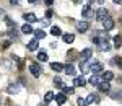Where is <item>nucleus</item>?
Returning <instances> with one entry per match:
<instances>
[{
  "instance_id": "obj_27",
  "label": "nucleus",
  "mask_w": 122,
  "mask_h": 106,
  "mask_svg": "<svg viewBox=\"0 0 122 106\" xmlns=\"http://www.w3.org/2000/svg\"><path fill=\"white\" fill-rule=\"evenodd\" d=\"M38 60H39V62H46V60H47V54H46V51H42V49H41V51L38 52Z\"/></svg>"
},
{
  "instance_id": "obj_40",
  "label": "nucleus",
  "mask_w": 122,
  "mask_h": 106,
  "mask_svg": "<svg viewBox=\"0 0 122 106\" xmlns=\"http://www.w3.org/2000/svg\"><path fill=\"white\" fill-rule=\"evenodd\" d=\"M72 2H73V3H80L81 0H72Z\"/></svg>"
},
{
  "instance_id": "obj_8",
  "label": "nucleus",
  "mask_w": 122,
  "mask_h": 106,
  "mask_svg": "<svg viewBox=\"0 0 122 106\" xmlns=\"http://www.w3.org/2000/svg\"><path fill=\"white\" fill-rule=\"evenodd\" d=\"M88 28H90V23L88 21H78L76 23V31L78 33H86Z\"/></svg>"
},
{
  "instance_id": "obj_44",
  "label": "nucleus",
  "mask_w": 122,
  "mask_h": 106,
  "mask_svg": "<svg viewBox=\"0 0 122 106\" xmlns=\"http://www.w3.org/2000/svg\"><path fill=\"white\" fill-rule=\"evenodd\" d=\"M0 106H2V105H0Z\"/></svg>"
},
{
  "instance_id": "obj_36",
  "label": "nucleus",
  "mask_w": 122,
  "mask_h": 106,
  "mask_svg": "<svg viewBox=\"0 0 122 106\" xmlns=\"http://www.w3.org/2000/svg\"><path fill=\"white\" fill-rule=\"evenodd\" d=\"M10 3H13V5H18L20 0H10Z\"/></svg>"
},
{
  "instance_id": "obj_9",
  "label": "nucleus",
  "mask_w": 122,
  "mask_h": 106,
  "mask_svg": "<svg viewBox=\"0 0 122 106\" xmlns=\"http://www.w3.org/2000/svg\"><path fill=\"white\" fill-rule=\"evenodd\" d=\"M88 83V80L83 77V75H80V77H75L73 78V87H85Z\"/></svg>"
},
{
  "instance_id": "obj_12",
  "label": "nucleus",
  "mask_w": 122,
  "mask_h": 106,
  "mask_svg": "<svg viewBox=\"0 0 122 106\" xmlns=\"http://www.w3.org/2000/svg\"><path fill=\"white\" fill-rule=\"evenodd\" d=\"M103 28L104 31H111V29H114V20L112 18H107L103 21Z\"/></svg>"
},
{
  "instance_id": "obj_1",
  "label": "nucleus",
  "mask_w": 122,
  "mask_h": 106,
  "mask_svg": "<svg viewBox=\"0 0 122 106\" xmlns=\"http://www.w3.org/2000/svg\"><path fill=\"white\" fill-rule=\"evenodd\" d=\"M29 72H31V75H33L34 78H39V77H41V72H42V69H41V65H39V64L33 62V64L29 65Z\"/></svg>"
},
{
  "instance_id": "obj_25",
  "label": "nucleus",
  "mask_w": 122,
  "mask_h": 106,
  "mask_svg": "<svg viewBox=\"0 0 122 106\" xmlns=\"http://www.w3.org/2000/svg\"><path fill=\"white\" fill-rule=\"evenodd\" d=\"M98 48L101 49V51H109V49H111V46H109L107 39H103V41L99 42V46H98Z\"/></svg>"
},
{
  "instance_id": "obj_23",
  "label": "nucleus",
  "mask_w": 122,
  "mask_h": 106,
  "mask_svg": "<svg viewBox=\"0 0 122 106\" xmlns=\"http://www.w3.org/2000/svg\"><path fill=\"white\" fill-rule=\"evenodd\" d=\"M8 38H10V41L18 39V31H16L15 28H10V29H8Z\"/></svg>"
},
{
  "instance_id": "obj_5",
  "label": "nucleus",
  "mask_w": 122,
  "mask_h": 106,
  "mask_svg": "<svg viewBox=\"0 0 122 106\" xmlns=\"http://www.w3.org/2000/svg\"><path fill=\"white\" fill-rule=\"evenodd\" d=\"M78 52H76L75 49H70V51H67V54H65V59H67V62L68 64H72L73 60H76V59H80V56H76Z\"/></svg>"
},
{
  "instance_id": "obj_31",
  "label": "nucleus",
  "mask_w": 122,
  "mask_h": 106,
  "mask_svg": "<svg viewBox=\"0 0 122 106\" xmlns=\"http://www.w3.org/2000/svg\"><path fill=\"white\" fill-rule=\"evenodd\" d=\"M52 100H56V95H54L52 91H47L46 95H44V101H46V103H51Z\"/></svg>"
},
{
  "instance_id": "obj_30",
  "label": "nucleus",
  "mask_w": 122,
  "mask_h": 106,
  "mask_svg": "<svg viewBox=\"0 0 122 106\" xmlns=\"http://www.w3.org/2000/svg\"><path fill=\"white\" fill-rule=\"evenodd\" d=\"M34 38L36 39H44L46 38V33L42 29H34Z\"/></svg>"
},
{
  "instance_id": "obj_41",
  "label": "nucleus",
  "mask_w": 122,
  "mask_h": 106,
  "mask_svg": "<svg viewBox=\"0 0 122 106\" xmlns=\"http://www.w3.org/2000/svg\"><path fill=\"white\" fill-rule=\"evenodd\" d=\"M0 15H2V16H3V15H5V11H3V10H0Z\"/></svg>"
},
{
  "instance_id": "obj_37",
  "label": "nucleus",
  "mask_w": 122,
  "mask_h": 106,
  "mask_svg": "<svg viewBox=\"0 0 122 106\" xmlns=\"http://www.w3.org/2000/svg\"><path fill=\"white\" fill-rule=\"evenodd\" d=\"M114 3H116V5H122V0H112Z\"/></svg>"
},
{
  "instance_id": "obj_21",
  "label": "nucleus",
  "mask_w": 122,
  "mask_h": 106,
  "mask_svg": "<svg viewBox=\"0 0 122 106\" xmlns=\"http://www.w3.org/2000/svg\"><path fill=\"white\" fill-rule=\"evenodd\" d=\"M39 46V39H33V41H29V44H28V51H36Z\"/></svg>"
},
{
  "instance_id": "obj_39",
  "label": "nucleus",
  "mask_w": 122,
  "mask_h": 106,
  "mask_svg": "<svg viewBox=\"0 0 122 106\" xmlns=\"http://www.w3.org/2000/svg\"><path fill=\"white\" fill-rule=\"evenodd\" d=\"M29 3H38V0H28Z\"/></svg>"
},
{
  "instance_id": "obj_3",
  "label": "nucleus",
  "mask_w": 122,
  "mask_h": 106,
  "mask_svg": "<svg viewBox=\"0 0 122 106\" xmlns=\"http://www.w3.org/2000/svg\"><path fill=\"white\" fill-rule=\"evenodd\" d=\"M81 15H83L86 20H90V18H93L94 15H96V11L91 8V5H85L83 10H81Z\"/></svg>"
},
{
  "instance_id": "obj_24",
  "label": "nucleus",
  "mask_w": 122,
  "mask_h": 106,
  "mask_svg": "<svg viewBox=\"0 0 122 106\" xmlns=\"http://www.w3.org/2000/svg\"><path fill=\"white\" fill-rule=\"evenodd\" d=\"M114 78V74L111 72V70H106V72H103V80L104 82H111Z\"/></svg>"
},
{
  "instance_id": "obj_18",
  "label": "nucleus",
  "mask_w": 122,
  "mask_h": 106,
  "mask_svg": "<svg viewBox=\"0 0 122 106\" xmlns=\"http://www.w3.org/2000/svg\"><path fill=\"white\" fill-rule=\"evenodd\" d=\"M51 69H52L54 72H62V70L65 69V65L60 64V62H52V64H51Z\"/></svg>"
},
{
  "instance_id": "obj_26",
  "label": "nucleus",
  "mask_w": 122,
  "mask_h": 106,
  "mask_svg": "<svg viewBox=\"0 0 122 106\" xmlns=\"http://www.w3.org/2000/svg\"><path fill=\"white\" fill-rule=\"evenodd\" d=\"M51 34L52 36H62V29L59 26H51Z\"/></svg>"
},
{
  "instance_id": "obj_42",
  "label": "nucleus",
  "mask_w": 122,
  "mask_h": 106,
  "mask_svg": "<svg viewBox=\"0 0 122 106\" xmlns=\"http://www.w3.org/2000/svg\"><path fill=\"white\" fill-rule=\"evenodd\" d=\"M0 105H2V98H0Z\"/></svg>"
},
{
  "instance_id": "obj_20",
  "label": "nucleus",
  "mask_w": 122,
  "mask_h": 106,
  "mask_svg": "<svg viewBox=\"0 0 122 106\" xmlns=\"http://www.w3.org/2000/svg\"><path fill=\"white\" fill-rule=\"evenodd\" d=\"M64 72H65L67 75H75V72H76V69L72 65V64H67L65 69H64Z\"/></svg>"
},
{
  "instance_id": "obj_13",
  "label": "nucleus",
  "mask_w": 122,
  "mask_h": 106,
  "mask_svg": "<svg viewBox=\"0 0 122 106\" xmlns=\"http://www.w3.org/2000/svg\"><path fill=\"white\" fill-rule=\"evenodd\" d=\"M23 20H25L26 23H36V21H38V16H36L34 13H25V15H23Z\"/></svg>"
},
{
  "instance_id": "obj_17",
  "label": "nucleus",
  "mask_w": 122,
  "mask_h": 106,
  "mask_svg": "<svg viewBox=\"0 0 122 106\" xmlns=\"http://www.w3.org/2000/svg\"><path fill=\"white\" fill-rule=\"evenodd\" d=\"M21 33H25V34H31V33H34V28L31 26V23H25V25L21 26Z\"/></svg>"
},
{
  "instance_id": "obj_29",
  "label": "nucleus",
  "mask_w": 122,
  "mask_h": 106,
  "mask_svg": "<svg viewBox=\"0 0 122 106\" xmlns=\"http://www.w3.org/2000/svg\"><path fill=\"white\" fill-rule=\"evenodd\" d=\"M111 64H112V65H116V67H122V59L119 57V56H116V57L111 59Z\"/></svg>"
},
{
  "instance_id": "obj_6",
  "label": "nucleus",
  "mask_w": 122,
  "mask_h": 106,
  "mask_svg": "<svg viewBox=\"0 0 122 106\" xmlns=\"http://www.w3.org/2000/svg\"><path fill=\"white\" fill-rule=\"evenodd\" d=\"M109 96L112 98L114 101H119V103H122V90H119V88L111 90V91H109Z\"/></svg>"
},
{
  "instance_id": "obj_7",
  "label": "nucleus",
  "mask_w": 122,
  "mask_h": 106,
  "mask_svg": "<svg viewBox=\"0 0 122 106\" xmlns=\"http://www.w3.org/2000/svg\"><path fill=\"white\" fill-rule=\"evenodd\" d=\"M90 70H91V74H99V72L103 70L101 62H98V60H91V64H90Z\"/></svg>"
},
{
  "instance_id": "obj_35",
  "label": "nucleus",
  "mask_w": 122,
  "mask_h": 106,
  "mask_svg": "<svg viewBox=\"0 0 122 106\" xmlns=\"http://www.w3.org/2000/svg\"><path fill=\"white\" fill-rule=\"evenodd\" d=\"M44 3H46L47 7H51V5H54V0H44Z\"/></svg>"
},
{
  "instance_id": "obj_16",
  "label": "nucleus",
  "mask_w": 122,
  "mask_h": 106,
  "mask_svg": "<svg viewBox=\"0 0 122 106\" xmlns=\"http://www.w3.org/2000/svg\"><path fill=\"white\" fill-rule=\"evenodd\" d=\"M67 101V95L65 93H56V103L59 106H62Z\"/></svg>"
},
{
  "instance_id": "obj_4",
  "label": "nucleus",
  "mask_w": 122,
  "mask_h": 106,
  "mask_svg": "<svg viewBox=\"0 0 122 106\" xmlns=\"http://www.w3.org/2000/svg\"><path fill=\"white\" fill-rule=\"evenodd\" d=\"M107 18H111L107 8H99L96 11V20H98V21H104V20H107Z\"/></svg>"
},
{
  "instance_id": "obj_32",
  "label": "nucleus",
  "mask_w": 122,
  "mask_h": 106,
  "mask_svg": "<svg viewBox=\"0 0 122 106\" xmlns=\"http://www.w3.org/2000/svg\"><path fill=\"white\" fill-rule=\"evenodd\" d=\"M64 93L65 95H73L75 93V87H64Z\"/></svg>"
},
{
  "instance_id": "obj_28",
  "label": "nucleus",
  "mask_w": 122,
  "mask_h": 106,
  "mask_svg": "<svg viewBox=\"0 0 122 106\" xmlns=\"http://www.w3.org/2000/svg\"><path fill=\"white\" fill-rule=\"evenodd\" d=\"M54 87H56V88H62V90H64L65 85H64V82H62V78H60V77L54 78Z\"/></svg>"
},
{
  "instance_id": "obj_43",
  "label": "nucleus",
  "mask_w": 122,
  "mask_h": 106,
  "mask_svg": "<svg viewBox=\"0 0 122 106\" xmlns=\"http://www.w3.org/2000/svg\"><path fill=\"white\" fill-rule=\"evenodd\" d=\"M121 23H122V16H121Z\"/></svg>"
},
{
  "instance_id": "obj_38",
  "label": "nucleus",
  "mask_w": 122,
  "mask_h": 106,
  "mask_svg": "<svg viewBox=\"0 0 122 106\" xmlns=\"http://www.w3.org/2000/svg\"><path fill=\"white\" fill-rule=\"evenodd\" d=\"M96 3H99V5H103V3H104V0H96Z\"/></svg>"
},
{
  "instance_id": "obj_15",
  "label": "nucleus",
  "mask_w": 122,
  "mask_h": 106,
  "mask_svg": "<svg viewBox=\"0 0 122 106\" xmlns=\"http://www.w3.org/2000/svg\"><path fill=\"white\" fill-rule=\"evenodd\" d=\"M7 91H8L10 95H16V93H20V83H11V85H8Z\"/></svg>"
},
{
  "instance_id": "obj_14",
  "label": "nucleus",
  "mask_w": 122,
  "mask_h": 106,
  "mask_svg": "<svg viewBox=\"0 0 122 106\" xmlns=\"http://www.w3.org/2000/svg\"><path fill=\"white\" fill-rule=\"evenodd\" d=\"M62 41H64L65 44H72V42L75 41V36H73L72 33H64V34H62Z\"/></svg>"
},
{
  "instance_id": "obj_34",
  "label": "nucleus",
  "mask_w": 122,
  "mask_h": 106,
  "mask_svg": "<svg viewBox=\"0 0 122 106\" xmlns=\"http://www.w3.org/2000/svg\"><path fill=\"white\" fill-rule=\"evenodd\" d=\"M52 15H54V11H52V10L49 8V10L46 11V18H52Z\"/></svg>"
},
{
  "instance_id": "obj_22",
  "label": "nucleus",
  "mask_w": 122,
  "mask_h": 106,
  "mask_svg": "<svg viewBox=\"0 0 122 106\" xmlns=\"http://www.w3.org/2000/svg\"><path fill=\"white\" fill-rule=\"evenodd\" d=\"M112 41H114V48L116 49H119L122 46V36L121 34H116V36L112 38Z\"/></svg>"
},
{
  "instance_id": "obj_33",
  "label": "nucleus",
  "mask_w": 122,
  "mask_h": 106,
  "mask_svg": "<svg viewBox=\"0 0 122 106\" xmlns=\"http://www.w3.org/2000/svg\"><path fill=\"white\" fill-rule=\"evenodd\" d=\"M76 105L78 106H88V101H86L85 98H78V100H76Z\"/></svg>"
},
{
  "instance_id": "obj_11",
  "label": "nucleus",
  "mask_w": 122,
  "mask_h": 106,
  "mask_svg": "<svg viewBox=\"0 0 122 106\" xmlns=\"http://www.w3.org/2000/svg\"><path fill=\"white\" fill-rule=\"evenodd\" d=\"M98 90L101 91V93H109L111 91V85H109V82H101L99 85H98Z\"/></svg>"
},
{
  "instance_id": "obj_19",
  "label": "nucleus",
  "mask_w": 122,
  "mask_h": 106,
  "mask_svg": "<svg viewBox=\"0 0 122 106\" xmlns=\"http://www.w3.org/2000/svg\"><path fill=\"white\" fill-rule=\"evenodd\" d=\"M86 101H88V105H91V103H99V96H98L96 93H90L88 98H86Z\"/></svg>"
},
{
  "instance_id": "obj_2",
  "label": "nucleus",
  "mask_w": 122,
  "mask_h": 106,
  "mask_svg": "<svg viewBox=\"0 0 122 106\" xmlns=\"http://www.w3.org/2000/svg\"><path fill=\"white\" fill-rule=\"evenodd\" d=\"M91 54H93V51L91 49H83L81 52H80V62H90L91 60Z\"/></svg>"
},
{
  "instance_id": "obj_10",
  "label": "nucleus",
  "mask_w": 122,
  "mask_h": 106,
  "mask_svg": "<svg viewBox=\"0 0 122 106\" xmlns=\"http://www.w3.org/2000/svg\"><path fill=\"white\" fill-rule=\"evenodd\" d=\"M101 82H103V78H99L96 74H91V77L88 78V83H90V85H93V87H98Z\"/></svg>"
}]
</instances>
